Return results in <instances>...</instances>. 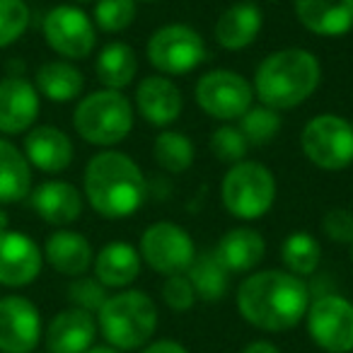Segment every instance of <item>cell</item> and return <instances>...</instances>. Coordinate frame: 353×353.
<instances>
[{
  "mask_svg": "<svg viewBox=\"0 0 353 353\" xmlns=\"http://www.w3.org/2000/svg\"><path fill=\"white\" fill-rule=\"evenodd\" d=\"M310 285L290 271L266 269L250 274L235 295L237 312L261 332L281 334L295 329L310 307Z\"/></svg>",
  "mask_w": 353,
  "mask_h": 353,
  "instance_id": "obj_1",
  "label": "cell"
},
{
  "mask_svg": "<svg viewBox=\"0 0 353 353\" xmlns=\"http://www.w3.org/2000/svg\"><path fill=\"white\" fill-rule=\"evenodd\" d=\"M85 199L104 221L131 218L145 201V176L138 162L121 150H109L90 157L85 167Z\"/></svg>",
  "mask_w": 353,
  "mask_h": 353,
  "instance_id": "obj_2",
  "label": "cell"
},
{
  "mask_svg": "<svg viewBox=\"0 0 353 353\" xmlns=\"http://www.w3.org/2000/svg\"><path fill=\"white\" fill-rule=\"evenodd\" d=\"M322 83V63L307 49H279L269 54L254 70V97L261 104L288 112L305 104Z\"/></svg>",
  "mask_w": 353,
  "mask_h": 353,
  "instance_id": "obj_3",
  "label": "cell"
},
{
  "mask_svg": "<svg viewBox=\"0 0 353 353\" xmlns=\"http://www.w3.org/2000/svg\"><path fill=\"white\" fill-rule=\"evenodd\" d=\"M160 312L155 300L143 290L114 293L97 312V329L109 346L119 351H138L157 332Z\"/></svg>",
  "mask_w": 353,
  "mask_h": 353,
  "instance_id": "obj_4",
  "label": "cell"
},
{
  "mask_svg": "<svg viewBox=\"0 0 353 353\" xmlns=\"http://www.w3.org/2000/svg\"><path fill=\"white\" fill-rule=\"evenodd\" d=\"M133 119L136 109L131 99L119 90L102 88L80 99L73 112V126L75 133L90 145L114 148L133 131Z\"/></svg>",
  "mask_w": 353,
  "mask_h": 353,
  "instance_id": "obj_5",
  "label": "cell"
},
{
  "mask_svg": "<svg viewBox=\"0 0 353 353\" xmlns=\"http://www.w3.org/2000/svg\"><path fill=\"white\" fill-rule=\"evenodd\" d=\"M276 176L256 160H242L230 165L221 184V199L225 211L237 221H259L276 203Z\"/></svg>",
  "mask_w": 353,
  "mask_h": 353,
  "instance_id": "obj_6",
  "label": "cell"
},
{
  "mask_svg": "<svg viewBox=\"0 0 353 353\" xmlns=\"http://www.w3.org/2000/svg\"><path fill=\"white\" fill-rule=\"evenodd\" d=\"M300 148L310 165L339 172L353 165V123L339 114H317L303 126Z\"/></svg>",
  "mask_w": 353,
  "mask_h": 353,
  "instance_id": "obj_7",
  "label": "cell"
},
{
  "mask_svg": "<svg viewBox=\"0 0 353 353\" xmlns=\"http://www.w3.org/2000/svg\"><path fill=\"white\" fill-rule=\"evenodd\" d=\"M145 54L152 68L160 70V75H167V78L187 75L203 63L206 41L192 25L172 22L152 32Z\"/></svg>",
  "mask_w": 353,
  "mask_h": 353,
  "instance_id": "obj_8",
  "label": "cell"
},
{
  "mask_svg": "<svg viewBox=\"0 0 353 353\" xmlns=\"http://www.w3.org/2000/svg\"><path fill=\"white\" fill-rule=\"evenodd\" d=\"M194 102L211 119L228 123L240 119L254 104V88L242 73L216 68L203 73L194 85Z\"/></svg>",
  "mask_w": 353,
  "mask_h": 353,
  "instance_id": "obj_9",
  "label": "cell"
},
{
  "mask_svg": "<svg viewBox=\"0 0 353 353\" xmlns=\"http://www.w3.org/2000/svg\"><path fill=\"white\" fill-rule=\"evenodd\" d=\"M138 254L143 264L160 276L187 274L196 259V245L187 228L172 221H157L145 228L138 242Z\"/></svg>",
  "mask_w": 353,
  "mask_h": 353,
  "instance_id": "obj_10",
  "label": "cell"
},
{
  "mask_svg": "<svg viewBox=\"0 0 353 353\" xmlns=\"http://www.w3.org/2000/svg\"><path fill=\"white\" fill-rule=\"evenodd\" d=\"M307 336L324 353L353 351V303L341 293H322L305 312Z\"/></svg>",
  "mask_w": 353,
  "mask_h": 353,
  "instance_id": "obj_11",
  "label": "cell"
},
{
  "mask_svg": "<svg viewBox=\"0 0 353 353\" xmlns=\"http://www.w3.org/2000/svg\"><path fill=\"white\" fill-rule=\"evenodd\" d=\"M44 39L49 49L68 61L88 59L97 44V27L78 6H56L44 17Z\"/></svg>",
  "mask_w": 353,
  "mask_h": 353,
  "instance_id": "obj_12",
  "label": "cell"
},
{
  "mask_svg": "<svg viewBox=\"0 0 353 353\" xmlns=\"http://www.w3.org/2000/svg\"><path fill=\"white\" fill-rule=\"evenodd\" d=\"M41 341V314L25 295L0 298V351L32 353Z\"/></svg>",
  "mask_w": 353,
  "mask_h": 353,
  "instance_id": "obj_13",
  "label": "cell"
},
{
  "mask_svg": "<svg viewBox=\"0 0 353 353\" xmlns=\"http://www.w3.org/2000/svg\"><path fill=\"white\" fill-rule=\"evenodd\" d=\"M44 252L30 235L20 230L0 232V285L22 288L39 279Z\"/></svg>",
  "mask_w": 353,
  "mask_h": 353,
  "instance_id": "obj_14",
  "label": "cell"
},
{
  "mask_svg": "<svg viewBox=\"0 0 353 353\" xmlns=\"http://www.w3.org/2000/svg\"><path fill=\"white\" fill-rule=\"evenodd\" d=\"M133 109L145 119L150 126L167 128L182 117L184 94L174 80L167 75H148L138 83Z\"/></svg>",
  "mask_w": 353,
  "mask_h": 353,
  "instance_id": "obj_15",
  "label": "cell"
},
{
  "mask_svg": "<svg viewBox=\"0 0 353 353\" xmlns=\"http://www.w3.org/2000/svg\"><path fill=\"white\" fill-rule=\"evenodd\" d=\"M41 94L22 75H8L0 80V133L17 136L34 126L39 117Z\"/></svg>",
  "mask_w": 353,
  "mask_h": 353,
  "instance_id": "obj_16",
  "label": "cell"
},
{
  "mask_svg": "<svg viewBox=\"0 0 353 353\" xmlns=\"http://www.w3.org/2000/svg\"><path fill=\"white\" fill-rule=\"evenodd\" d=\"M97 317L88 310L68 307L59 312L46 327V351L49 353H85L94 346Z\"/></svg>",
  "mask_w": 353,
  "mask_h": 353,
  "instance_id": "obj_17",
  "label": "cell"
},
{
  "mask_svg": "<svg viewBox=\"0 0 353 353\" xmlns=\"http://www.w3.org/2000/svg\"><path fill=\"white\" fill-rule=\"evenodd\" d=\"M32 208L44 223L56 228H65L83 216V194L78 187L63 179H49L41 182L30 194Z\"/></svg>",
  "mask_w": 353,
  "mask_h": 353,
  "instance_id": "obj_18",
  "label": "cell"
},
{
  "mask_svg": "<svg viewBox=\"0 0 353 353\" xmlns=\"http://www.w3.org/2000/svg\"><path fill=\"white\" fill-rule=\"evenodd\" d=\"M25 157L32 167L46 172V174H59L68 170L73 162L75 148L65 131L56 126H34L25 136Z\"/></svg>",
  "mask_w": 353,
  "mask_h": 353,
  "instance_id": "obj_19",
  "label": "cell"
},
{
  "mask_svg": "<svg viewBox=\"0 0 353 353\" xmlns=\"http://www.w3.org/2000/svg\"><path fill=\"white\" fill-rule=\"evenodd\" d=\"M264 27V12L256 3H235L221 17L213 27V39L221 49L225 51H242L254 44V39L261 34Z\"/></svg>",
  "mask_w": 353,
  "mask_h": 353,
  "instance_id": "obj_20",
  "label": "cell"
},
{
  "mask_svg": "<svg viewBox=\"0 0 353 353\" xmlns=\"http://www.w3.org/2000/svg\"><path fill=\"white\" fill-rule=\"evenodd\" d=\"M293 12L317 37H341L353 30V0H293Z\"/></svg>",
  "mask_w": 353,
  "mask_h": 353,
  "instance_id": "obj_21",
  "label": "cell"
},
{
  "mask_svg": "<svg viewBox=\"0 0 353 353\" xmlns=\"http://www.w3.org/2000/svg\"><path fill=\"white\" fill-rule=\"evenodd\" d=\"M92 266H94V279H97L104 288L123 290L141 276L143 259L131 242L114 240V242H107V245L94 254Z\"/></svg>",
  "mask_w": 353,
  "mask_h": 353,
  "instance_id": "obj_22",
  "label": "cell"
},
{
  "mask_svg": "<svg viewBox=\"0 0 353 353\" xmlns=\"http://www.w3.org/2000/svg\"><path fill=\"white\" fill-rule=\"evenodd\" d=\"M213 254L230 274H250L264 261L266 240L254 228H232L218 240Z\"/></svg>",
  "mask_w": 353,
  "mask_h": 353,
  "instance_id": "obj_23",
  "label": "cell"
},
{
  "mask_svg": "<svg viewBox=\"0 0 353 353\" xmlns=\"http://www.w3.org/2000/svg\"><path fill=\"white\" fill-rule=\"evenodd\" d=\"M44 259L49 261V266L54 271L70 279H78L90 271L94 261L92 245L85 235L75 230H56L54 235H49L44 245Z\"/></svg>",
  "mask_w": 353,
  "mask_h": 353,
  "instance_id": "obj_24",
  "label": "cell"
},
{
  "mask_svg": "<svg viewBox=\"0 0 353 353\" xmlns=\"http://www.w3.org/2000/svg\"><path fill=\"white\" fill-rule=\"evenodd\" d=\"M37 92L54 104L73 102L83 94L85 75L70 61H46L37 68Z\"/></svg>",
  "mask_w": 353,
  "mask_h": 353,
  "instance_id": "obj_25",
  "label": "cell"
},
{
  "mask_svg": "<svg viewBox=\"0 0 353 353\" xmlns=\"http://www.w3.org/2000/svg\"><path fill=\"white\" fill-rule=\"evenodd\" d=\"M32 194V165L15 143L0 138V203H20Z\"/></svg>",
  "mask_w": 353,
  "mask_h": 353,
  "instance_id": "obj_26",
  "label": "cell"
},
{
  "mask_svg": "<svg viewBox=\"0 0 353 353\" xmlns=\"http://www.w3.org/2000/svg\"><path fill=\"white\" fill-rule=\"evenodd\" d=\"M94 73L102 88L126 90L138 75V56L126 41H109L99 49L94 61Z\"/></svg>",
  "mask_w": 353,
  "mask_h": 353,
  "instance_id": "obj_27",
  "label": "cell"
},
{
  "mask_svg": "<svg viewBox=\"0 0 353 353\" xmlns=\"http://www.w3.org/2000/svg\"><path fill=\"white\" fill-rule=\"evenodd\" d=\"M230 271L218 261L213 252H203L196 254L192 266L187 269V279L192 281L196 298L206 300V303H216L223 300L230 290Z\"/></svg>",
  "mask_w": 353,
  "mask_h": 353,
  "instance_id": "obj_28",
  "label": "cell"
},
{
  "mask_svg": "<svg viewBox=\"0 0 353 353\" xmlns=\"http://www.w3.org/2000/svg\"><path fill=\"white\" fill-rule=\"evenodd\" d=\"M281 259H283L285 271L307 279L317 271L319 261H322V245L317 237L307 230H295L281 245Z\"/></svg>",
  "mask_w": 353,
  "mask_h": 353,
  "instance_id": "obj_29",
  "label": "cell"
},
{
  "mask_svg": "<svg viewBox=\"0 0 353 353\" xmlns=\"http://www.w3.org/2000/svg\"><path fill=\"white\" fill-rule=\"evenodd\" d=\"M152 157L157 167H162L170 174H182L196 160V148L194 141L182 131H162L152 143Z\"/></svg>",
  "mask_w": 353,
  "mask_h": 353,
  "instance_id": "obj_30",
  "label": "cell"
},
{
  "mask_svg": "<svg viewBox=\"0 0 353 353\" xmlns=\"http://www.w3.org/2000/svg\"><path fill=\"white\" fill-rule=\"evenodd\" d=\"M281 126H283V123H281V112L266 107V104H259V107L252 104L240 117V126L237 128H240L242 136L247 138L250 148H264L279 136Z\"/></svg>",
  "mask_w": 353,
  "mask_h": 353,
  "instance_id": "obj_31",
  "label": "cell"
},
{
  "mask_svg": "<svg viewBox=\"0 0 353 353\" xmlns=\"http://www.w3.org/2000/svg\"><path fill=\"white\" fill-rule=\"evenodd\" d=\"M94 27L107 34L126 32L138 17V0H94Z\"/></svg>",
  "mask_w": 353,
  "mask_h": 353,
  "instance_id": "obj_32",
  "label": "cell"
},
{
  "mask_svg": "<svg viewBox=\"0 0 353 353\" xmlns=\"http://www.w3.org/2000/svg\"><path fill=\"white\" fill-rule=\"evenodd\" d=\"M213 157L223 165H237V162L247 160V152H250V143L242 136V131L232 123H223L216 131L211 133V141H208Z\"/></svg>",
  "mask_w": 353,
  "mask_h": 353,
  "instance_id": "obj_33",
  "label": "cell"
},
{
  "mask_svg": "<svg viewBox=\"0 0 353 353\" xmlns=\"http://www.w3.org/2000/svg\"><path fill=\"white\" fill-rule=\"evenodd\" d=\"M30 17L25 0H0V49L15 44L25 34Z\"/></svg>",
  "mask_w": 353,
  "mask_h": 353,
  "instance_id": "obj_34",
  "label": "cell"
},
{
  "mask_svg": "<svg viewBox=\"0 0 353 353\" xmlns=\"http://www.w3.org/2000/svg\"><path fill=\"white\" fill-rule=\"evenodd\" d=\"M162 300L165 305L172 310V312L182 314V312H189V310L196 305V293H194V285L192 281L187 279V274H174V276H165L162 281Z\"/></svg>",
  "mask_w": 353,
  "mask_h": 353,
  "instance_id": "obj_35",
  "label": "cell"
},
{
  "mask_svg": "<svg viewBox=\"0 0 353 353\" xmlns=\"http://www.w3.org/2000/svg\"><path fill=\"white\" fill-rule=\"evenodd\" d=\"M107 298V288L97 279H88V276H78L68 288V300L73 303V307L88 310L92 314L99 312Z\"/></svg>",
  "mask_w": 353,
  "mask_h": 353,
  "instance_id": "obj_36",
  "label": "cell"
},
{
  "mask_svg": "<svg viewBox=\"0 0 353 353\" xmlns=\"http://www.w3.org/2000/svg\"><path fill=\"white\" fill-rule=\"evenodd\" d=\"M322 232L336 245L353 242V213L348 208H329L322 218Z\"/></svg>",
  "mask_w": 353,
  "mask_h": 353,
  "instance_id": "obj_37",
  "label": "cell"
},
{
  "mask_svg": "<svg viewBox=\"0 0 353 353\" xmlns=\"http://www.w3.org/2000/svg\"><path fill=\"white\" fill-rule=\"evenodd\" d=\"M141 353H189L187 346L174 339H157V341H148Z\"/></svg>",
  "mask_w": 353,
  "mask_h": 353,
  "instance_id": "obj_38",
  "label": "cell"
},
{
  "mask_svg": "<svg viewBox=\"0 0 353 353\" xmlns=\"http://www.w3.org/2000/svg\"><path fill=\"white\" fill-rule=\"evenodd\" d=\"M242 353H281V348L271 341H264V339H256V341H250Z\"/></svg>",
  "mask_w": 353,
  "mask_h": 353,
  "instance_id": "obj_39",
  "label": "cell"
},
{
  "mask_svg": "<svg viewBox=\"0 0 353 353\" xmlns=\"http://www.w3.org/2000/svg\"><path fill=\"white\" fill-rule=\"evenodd\" d=\"M85 353H123V351H119V348L109 346V343H102V346H90Z\"/></svg>",
  "mask_w": 353,
  "mask_h": 353,
  "instance_id": "obj_40",
  "label": "cell"
},
{
  "mask_svg": "<svg viewBox=\"0 0 353 353\" xmlns=\"http://www.w3.org/2000/svg\"><path fill=\"white\" fill-rule=\"evenodd\" d=\"M8 228H10V218H8V213L0 208V232L8 230Z\"/></svg>",
  "mask_w": 353,
  "mask_h": 353,
  "instance_id": "obj_41",
  "label": "cell"
},
{
  "mask_svg": "<svg viewBox=\"0 0 353 353\" xmlns=\"http://www.w3.org/2000/svg\"><path fill=\"white\" fill-rule=\"evenodd\" d=\"M138 3H157V0H138Z\"/></svg>",
  "mask_w": 353,
  "mask_h": 353,
  "instance_id": "obj_42",
  "label": "cell"
},
{
  "mask_svg": "<svg viewBox=\"0 0 353 353\" xmlns=\"http://www.w3.org/2000/svg\"><path fill=\"white\" fill-rule=\"evenodd\" d=\"M75 3H92V0H75Z\"/></svg>",
  "mask_w": 353,
  "mask_h": 353,
  "instance_id": "obj_43",
  "label": "cell"
},
{
  "mask_svg": "<svg viewBox=\"0 0 353 353\" xmlns=\"http://www.w3.org/2000/svg\"><path fill=\"white\" fill-rule=\"evenodd\" d=\"M351 261H353V242H351Z\"/></svg>",
  "mask_w": 353,
  "mask_h": 353,
  "instance_id": "obj_44",
  "label": "cell"
}]
</instances>
